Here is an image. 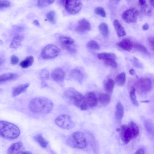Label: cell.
<instances>
[{
  "instance_id": "6da1fadb",
  "label": "cell",
  "mask_w": 154,
  "mask_h": 154,
  "mask_svg": "<svg viewBox=\"0 0 154 154\" xmlns=\"http://www.w3.org/2000/svg\"><path fill=\"white\" fill-rule=\"evenodd\" d=\"M28 107L29 110L33 113L45 114L51 111L53 104L47 98L38 97L33 98L30 101Z\"/></svg>"
},
{
  "instance_id": "7a4b0ae2",
  "label": "cell",
  "mask_w": 154,
  "mask_h": 154,
  "mask_svg": "<svg viewBox=\"0 0 154 154\" xmlns=\"http://www.w3.org/2000/svg\"><path fill=\"white\" fill-rule=\"evenodd\" d=\"M64 94L70 103L79 107L81 110H85L88 109L86 104L85 96L74 89L68 88L65 91Z\"/></svg>"
},
{
  "instance_id": "3957f363",
  "label": "cell",
  "mask_w": 154,
  "mask_h": 154,
  "mask_svg": "<svg viewBox=\"0 0 154 154\" xmlns=\"http://www.w3.org/2000/svg\"><path fill=\"white\" fill-rule=\"evenodd\" d=\"M0 135L8 140H12L17 138L20 132L19 128L8 122L1 121L0 122Z\"/></svg>"
},
{
  "instance_id": "277c9868",
  "label": "cell",
  "mask_w": 154,
  "mask_h": 154,
  "mask_svg": "<svg viewBox=\"0 0 154 154\" xmlns=\"http://www.w3.org/2000/svg\"><path fill=\"white\" fill-rule=\"evenodd\" d=\"M66 143L71 147L79 149L85 148L87 145L85 134L79 131L75 132L71 134L67 138Z\"/></svg>"
},
{
  "instance_id": "5b68a950",
  "label": "cell",
  "mask_w": 154,
  "mask_h": 154,
  "mask_svg": "<svg viewBox=\"0 0 154 154\" xmlns=\"http://www.w3.org/2000/svg\"><path fill=\"white\" fill-rule=\"evenodd\" d=\"M60 48L54 44H49L45 46L41 53V57L44 59H50L56 57L60 54Z\"/></svg>"
},
{
  "instance_id": "8992f818",
  "label": "cell",
  "mask_w": 154,
  "mask_h": 154,
  "mask_svg": "<svg viewBox=\"0 0 154 154\" xmlns=\"http://www.w3.org/2000/svg\"><path fill=\"white\" fill-rule=\"evenodd\" d=\"M55 122L57 126L64 129H71L75 125V123L71 117L66 114L58 116L56 118Z\"/></svg>"
},
{
  "instance_id": "52a82bcc",
  "label": "cell",
  "mask_w": 154,
  "mask_h": 154,
  "mask_svg": "<svg viewBox=\"0 0 154 154\" xmlns=\"http://www.w3.org/2000/svg\"><path fill=\"white\" fill-rule=\"evenodd\" d=\"M64 6L68 13L75 14L81 10L82 7V3L81 0H66Z\"/></svg>"
},
{
  "instance_id": "ba28073f",
  "label": "cell",
  "mask_w": 154,
  "mask_h": 154,
  "mask_svg": "<svg viewBox=\"0 0 154 154\" xmlns=\"http://www.w3.org/2000/svg\"><path fill=\"white\" fill-rule=\"evenodd\" d=\"M139 12L137 9L133 8L124 11L122 15L123 20L128 23H135L137 20Z\"/></svg>"
},
{
  "instance_id": "9c48e42d",
  "label": "cell",
  "mask_w": 154,
  "mask_h": 154,
  "mask_svg": "<svg viewBox=\"0 0 154 154\" xmlns=\"http://www.w3.org/2000/svg\"><path fill=\"white\" fill-rule=\"evenodd\" d=\"M151 80L148 78L140 79L136 82L137 88L140 92L144 93L151 89Z\"/></svg>"
},
{
  "instance_id": "30bf717a",
  "label": "cell",
  "mask_w": 154,
  "mask_h": 154,
  "mask_svg": "<svg viewBox=\"0 0 154 154\" xmlns=\"http://www.w3.org/2000/svg\"><path fill=\"white\" fill-rule=\"evenodd\" d=\"M121 140L125 144H128L131 139V135L128 125H124L117 129Z\"/></svg>"
},
{
  "instance_id": "8fae6325",
  "label": "cell",
  "mask_w": 154,
  "mask_h": 154,
  "mask_svg": "<svg viewBox=\"0 0 154 154\" xmlns=\"http://www.w3.org/2000/svg\"><path fill=\"white\" fill-rule=\"evenodd\" d=\"M85 97L88 109L92 108L97 106L98 103V100L94 92H88L86 94Z\"/></svg>"
},
{
  "instance_id": "7c38bea8",
  "label": "cell",
  "mask_w": 154,
  "mask_h": 154,
  "mask_svg": "<svg viewBox=\"0 0 154 154\" xmlns=\"http://www.w3.org/2000/svg\"><path fill=\"white\" fill-rule=\"evenodd\" d=\"M51 76L53 80L57 83H60L63 81L65 73L64 70L62 68H57L55 69L52 72Z\"/></svg>"
},
{
  "instance_id": "4fadbf2b",
  "label": "cell",
  "mask_w": 154,
  "mask_h": 154,
  "mask_svg": "<svg viewBox=\"0 0 154 154\" xmlns=\"http://www.w3.org/2000/svg\"><path fill=\"white\" fill-rule=\"evenodd\" d=\"M91 26L86 19H82L79 20L76 27V30L79 32L85 33L91 29Z\"/></svg>"
},
{
  "instance_id": "5bb4252c",
  "label": "cell",
  "mask_w": 154,
  "mask_h": 154,
  "mask_svg": "<svg viewBox=\"0 0 154 154\" xmlns=\"http://www.w3.org/2000/svg\"><path fill=\"white\" fill-rule=\"evenodd\" d=\"M23 149V144L21 142H17L12 144L8 148L7 154H18Z\"/></svg>"
},
{
  "instance_id": "9a60e30c",
  "label": "cell",
  "mask_w": 154,
  "mask_h": 154,
  "mask_svg": "<svg viewBox=\"0 0 154 154\" xmlns=\"http://www.w3.org/2000/svg\"><path fill=\"white\" fill-rule=\"evenodd\" d=\"M117 44L121 48L128 51L131 50L134 45L131 40L129 38L123 39Z\"/></svg>"
},
{
  "instance_id": "2e32d148",
  "label": "cell",
  "mask_w": 154,
  "mask_h": 154,
  "mask_svg": "<svg viewBox=\"0 0 154 154\" xmlns=\"http://www.w3.org/2000/svg\"><path fill=\"white\" fill-rule=\"evenodd\" d=\"M29 85V84L26 83L21 84L15 87L12 91V95L15 97L21 93L25 92Z\"/></svg>"
},
{
  "instance_id": "e0dca14e",
  "label": "cell",
  "mask_w": 154,
  "mask_h": 154,
  "mask_svg": "<svg viewBox=\"0 0 154 154\" xmlns=\"http://www.w3.org/2000/svg\"><path fill=\"white\" fill-rule=\"evenodd\" d=\"M98 101L101 105L105 106L108 105L111 101V97L108 93H101L100 94L98 98Z\"/></svg>"
},
{
  "instance_id": "ac0fdd59",
  "label": "cell",
  "mask_w": 154,
  "mask_h": 154,
  "mask_svg": "<svg viewBox=\"0 0 154 154\" xmlns=\"http://www.w3.org/2000/svg\"><path fill=\"white\" fill-rule=\"evenodd\" d=\"M113 24L117 35L119 37L123 36L126 35V33L124 28L121 25L118 20H115Z\"/></svg>"
},
{
  "instance_id": "d6986e66",
  "label": "cell",
  "mask_w": 154,
  "mask_h": 154,
  "mask_svg": "<svg viewBox=\"0 0 154 154\" xmlns=\"http://www.w3.org/2000/svg\"><path fill=\"white\" fill-rule=\"evenodd\" d=\"M23 39V36L21 35H17L13 38L10 45V47L13 48L18 47Z\"/></svg>"
},
{
  "instance_id": "ffe728a7",
  "label": "cell",
  "mask_w": 154,
  "mask_h": 154,
  "mask_svg": "<svg viewBox=\"0 0 154 154\" xmlns=\"http://www.w3.org/2000/svg\"><path fill=\"white\" fill-rule=\"evenodd\" d=\"M131 132V138H136L139 133V128L136 124L132 121L130 122L128 125Z\"/></svg>"
},
{
  "instance_id": "44dd1931",
  "label": "cell",
  "mask_w": 154,
  "mask_h": 154,
  "mask_svg": "<svg viewBox=\"0 0 154 154\" xmlns=\"http://www.w3.org/2000/svg\"><path fill=\"white\" fill-rule=\"evenodd\" d=\"M124 115V109L121 103L118 102L116 106L115 117L118 120H121Z\"/></svg>"
},
{
  "instance_id": "7402d4cb",
  "label": "cell",
  "mask_w": 154,
  "mask_h": 154,
  "mask_svg": "<svg viewBox=\"0 0 154 154\" xmlns=\"http://www.w3.org/2000/svg\"><path fill=\"white\" fill-rule=\"evenodd\" d=\"M18 76L17 74L14 73H4L0 76V82L7 81L14 79Z\"/></svg>"
},
{
  "instance_id": "603a6c76",
  "label": "cell",
  "mask_w": 154,
  "mask_h": 154,
  "mask_svg": "<svg viewBox=\"0 0 154 154\" xmlns=\"http://www.w3.org/2000/svg\"><path fill=\"white\" fill-rule=\"evenodd\" d=\"M71 76L79 82L82 81L84 78L83 72L80 70L74 69L72 70L70 73Z\"/></svg>"
},
{
  "instance_id": "cb8c5ba5",
  "label": "cell",
  "mask_w": 154,
  "mask_h": 154,
  "mask_svg": "<svg viewBox=\"0 0 154 154\" xmlns=\"http://www.w3.org/2000/svg\"><path fill=\"white\" fill-rule=\"evenodd\" d=\"M34 140L42 148L47 147L48 141L43 137L41 134H38L34 137Z\"/></svg>"
},
{
  "instance_id": "d4e9b609",
  "label": "cell",
  "mask_w": 154,
  "mask_h": 154,
  "mask_svg": "<svg viewBox=\"0 0 154 154\" xmlns=\"http://www.w3.org/2000/svg\"><path fill=\"white\" fill-rule=\"evenodd\" d=\"M144 126L148 133L151 135H154V124L151 120H145L144 122Z\"/></svg>"
},
{
  "instance_id": "484cf974",
  "label": "cell",
  "mask_w": 154,
  "mask_h": 154,
  "mask_svg": "<svg viewBox=\"0 0 154 154\" xmlns=\"http://www.w3.org/2000/svg\"><path fill=\"white\" fill-rule=\"evenodd\" d=\"M59 39L62 46L70 45L74 44V40L68 37L60 36L59 37Z\"/></svg>"
},
{
  "instance_id": "4316f807",
  "label": "cell",
  "mask_w": 154,
  "mask_h": 154,
  "mask_svg": "<svg viewBox=\"0 0 154 154\" xmlns=\"http://www.w3.org/2000/svg\"><path fill=\"white\" fill-rule=\"evenodd\" d=\"M115 83L111 79H108L105 82L104 87L105 91L108 94L112 93L113 91Z\"/></svg>"
},
{
  "instance_id": "83f0119b",
  "label": "cell",
  "mask_w": 154,
  "mask_h": 154,
  "mask_svg": "<svg viewBox=\"0 0 154 154\" xmlns=\"http://www.w3.org/2000/svg\"><path fill=\"white\" fill-rule=\"evenodd\" d=\"M126 79L125 73L124 72H121L116 76L115 79L116 83L119 86H122L125 83Z\"/></svg>"
},
{
  "instance_id": "f1b7e54d",
  "label": "cell",
  "mask_w": 154,
  "mask_h": 154,
  "mask_svg": "<svg viewBox=\"0 0 154 154\" xmlns=\"http://www.w3.org/2000/svg\"><path fill=\"white\" fill-rule=\"evenodd\" d=\"M34 62V58L32 56H30L26 58L21 61L20 66L23 68H26L31 66Z\"/></svg>"
},
{
  "instance_id": "f546056e",
  "label": "cell",
  "mask_w": 154,
  "mask_h": 154,
  "mask_svg": "<svg viewBox=\"0 0 154 154\" xmlns=\"http://www.w3.org/2000/svg\"><path fill=\"white\" fill-rule=\"evenodd\" d=\"M98 28L102 35L105 37L108 36L109 34L108 27L107 24L105 23H102L100 24Z\"/></svg>"
},
{
  "instance_id": "4dcf8cb0",
  "label": "cell",
  "mask_w": 154,
  "mask_h": 154,
  "mask_svg": "<svg viewBox=\"0 0 154 154\" xmlns=\"http://www.w3.org/2000/svg\"><path fill=\"white\" fill-rule=\"evenodd\" d=\"M98 58L100 60H105L110 58H116V56L115 54L112 53H102L97 55Z\"/></svg>"
},
{
  "instance_id": "1f68e13d",
  "label": "cell",
  "mask_w": 154,
  "mask_h": 154,
  "mask_svg": "<svg viewBox=\"0 0 154 154\" xmlns=\"http://www.w3.org/2000/svg\"><path fill=\"white\" fill-rule=\"evenodd\" d=\"M129 94L133 104L135 106H138L139 105V103L136 98L135 89L133 86L131 87Z\"/></svg>"
},
{
  "instance_id": "d6a6232c",
  "label": "cell",
  "mask_w": 154,
  "mask_h": 154,
  "mask_svg": "<svg viewBox=\"0 0 154 154\" xmlns=\"http://www.w3.org/2000/svg\"><path fill=\"white\" fill-rule=\"evenodd\" d=\"M133 47L135 48L138 51L142 53L145 54H149V53L146 48L142 45L137 43L134 44Z\"/></svg>"
},
{
  "instance_id": "836d02e7",
  "label": "cell",
  "mask_w": 154,
  "mask_h": 154,
  "mask_svg": "<svg viewBox=\"0 0 154 154\" xmlns=\"http://www.w3.org/2000/svg\"><path fill=\"white\" fill-rule=\"evenodd\" d=\"M87 47L89 49L99 50L100 47L98 44L95 41L91 40L89 41L87 44Z\"/></svg>"
},
{
  "instance_id": "e575fe53",
  "label": "cell",
  "mask_w": 154,
  "mask_h": 154,
  "mask_svg": "<svg viewBox=\"0 0 154 154\" xmlns=\"http://www.w3.org/2000/svg\"><path fill=\"white\" fill-rule=\"evenodd\" d=\"M49 76V72L48 70L44 69L41 71L39 74V77L42 82H45V81L47 80Z\"/></svg>"
},
{
  "instance_id": "d590c367",
  "label": "cell",
  "mask_w": 154,
  "mask_h": 154,
  "mask_svg": "<svg viewBox=\"0 0 154 154\" xmlns=\"http://www.w3.org/2000/svg\"><path fill=\"white\" fill-rule=\"evenodd\" d=\"M116 59L110 58L104 60L105 64L108 66L113 68H116L118 66V64L116 62Z\"/></svg>"
},
{
  "instance_id": "8d00e7d4",
  "label": "cell",
  "mask_w": 154,
  "mask_h": 154,
  "mask_svg": "<svg viewBox=\"0 0 154 154\" xmlns=\"http://www.w3.org/2000/svg\"><path fill=\"white\" fill-rule=\"evenodd\" d=\"M54 1V0H38L37 5L38 7L42 8L52 4Z\"/></svg>"
},
{
  "instance_id": "74e56055",
  "label": "cell",
  "mask_w": 154,
  "mask_h": 154,
  "mask_svg": "<svg viewBox=\"0 0 154 154\" xmlns=\"http://www.w3.org/2000/svg\"><path fill=\"white\" fill-rule=\"evenodd\" d=\"M140 7L141 11L145 14L149 16H152V10L149 8L147 4Z\"/></svg>"
},
{
  "instance_id": "f35d334b",
  "label": "cell",
  "mask_w": 154,
  "mask_h": 154,
  "mask_svg": "<svg viewBox=\"0 0 154 154\" xmlns=\"http://www.w3.org/2000/svg\"><path fill=\"white\" fill-rule=\"evenodd\" d=\"M55 14L54 11L48 12L47 15V17L48 20L51 23H53L55 21Z\"/></svg>"
},
{
  "instance_id": "ab89813d",
  "label": "cell",
  "mask_w": 154,
  "mask_h": 154,
  "mask_svg": "<svg viewBox=\"0 0 154 154\" xmlns=\"http://www.w3.org/2000/svg\"><path fill=\"white\" fill-rule=\"evenodd\" d=\"M95 13L97 15L104 17H106V14L104 9L102 7H98L96 8L94 10Z\"/></svg>"
},
{
  "instance_id": "60d3db41",
  "label": "cell",
  "mask_w": 154,
  "mask_h": 154,
  "mask_svg": "<svg viewBox=\"0 0 154 154\" xmlns=\"http://www.w3.org/2000/svg\"><path fill=\"white\" fill-rule=\"evenodd\" d=\"M10 2L7 0H0V9L8 8L10 6Z\"/></svg>"
},
{
  "instance_id": "b9f144b4",
  "label": "cell",
  "mask_w": 154,
  "mask_h": 154,
  "mask_svg": "<svg viewBox=\"0 0 154 154\" xmlns=\"http://www.w3.org/2000/svg\"><path fill=\"white\" fill-rule=\"evenodd\" d=\"M133 63L136 67L140 68H142L143 67L142 64L140 62L138 59L134 57L133 58Z\"/></svg>"
},
{
  "instance_id": "7bdbcfd3",
  "label": "cell",
  "mask_w": 154,
  "mask_h": 154,
  "mask_svg": "<svg viewBox=\"0 0 154 154\" xmlns=\"http://www.w3.org/2000/svg\"><path fill=\"white\" fill-rule=\"evenodd\" d=\"M11 63L13 65L17 64L19 62V59L15 55H12L11 57Z\"/></svg>"
},
{
  "instance_id": "ee69618b",
  "label": "cell",
  "mask_w": 154,
  "mask_h": 154,
  "mask_svg": "<svg viewBox=\"0 0 154 154\" xmlns=\"http://www.w3.org/2000/svg\"><path fill=\"white\" fill-rule=\"evenodd\" d=\"M148 40L151 48L154 51V37H149L148 38Z\"/></svg>"
},
{
  "instance_id": "f6af8a7d",
  "label": "cell",
  "mask_w": 154,
  "mask_h": 154,
  "mask_svg": "<svg viewBox=\"0 0 154 154\" xmlns=\"http://www.w3.org/2000/svg\"><path fill=\"white\" fill-rule=\"evenodd\" d=\"M134 154H145V152L143 149L140 148L137 150Z\"/></svg>"
},
{
  "instance_id": "bcb514c9",
  "label": "cell",
  "mask_w": 154,
  "mask_h": 154,
  "mask_svg": "<svg viewBox=\"0 0 154 154\" xmlns=\"http://www.w3.org/2000/svg\"><path fill=\"white\" fill-rule=\"evenodd\" d=\"M146 1L145 0H140L138 1L139 4L140 6L146 5Z\"/></svg>"
},
{
  "instance_id": "7dc6e473",
  "label": "cell",
  "mask_w": 154,
  "mask_h": 154,
  "mask_svg": "<svg viewBox=\"0 0 154 154\" xmlns=\"http://www.w3.org/2000/svg\"><path fill=\"white\" fill-rule=\"evenodd\" d=\"M149 25L147 23H145L142 26V29L144 31L147 30L149 28Z\"/></svg>"
},
{
  "instance_id": "c3c4849f",
  "label": "cell",
  "mask_w": 154,
  "mask_h": 154,
  "mask_svg": "<svg viewBox=\"0 0 154 154\" xmlns=\"http://www.w3.org/2000/svg\"><path fill=\"white\" fill-rule=\"evenodd\" d=\"M129 72L130 74L132 75H134L135 73V70L132 69H131L129 70Z\"/></svg>"
},
{
  "instance_id": "681fc988",
  "label": "cell",
  "mask_w": 154,
  "mask_h": 154,
  "mask_svg": "<svg viewBox=\"0 0 154 154\" xmlns=\"http://www.w3.org/2000/svg\"><path fill=\"white\" fill-rule=\"evenodd\" d=\"M33 23L35 26H39L40 25V23L37 20H35L33 21Z\"/></svg>"
},
{
  "instance_id": "f907efd6",
  "label": "cell",
  "mask_w": 154,
  "mask_h": 154,
  "mask_svg": "<svg viewBox=\"0 0 154 154\" xmlns=\"http://www.w3.org/2000/svg\"><path fill=\"white\" fill-rule=\"evenodd\" d=\"M20 154H33L32 153L29 151H24L22 152Z\"/></svg>"
},
{
  "instance_id": "816d5d0a",
  "label": "cell",
  "mask_w": 154,
  "mask_h": 154,
  "mask_svg": "<svg viewBox=\"0 0 154 154\" xmlns=\"http://www.w3.org/2000/svg\"><path fill=\"white\" fill-rule=\"evenodd\" d=\"M150 3L152 6H154V0H150Z\"/></svg>"
},
{
  "instance_id": "f5cc1de1",
  "label": "cell",
  "mask_w": 154,
  "mask_h": 154,
  "mask_svg": "<svg viewBox=\"0 0 154 154\" xmlns=\"http://www.w3.org/2000/svg\"><path fill=\"white\" fill-rule=\"evenodd\" d=\"M150 102V101L148 100H143L141 101L142 103H148Z\"/></svg>"
}]
</instances>
